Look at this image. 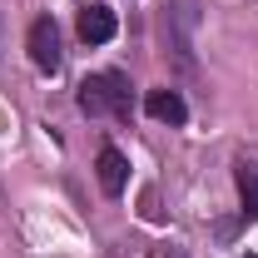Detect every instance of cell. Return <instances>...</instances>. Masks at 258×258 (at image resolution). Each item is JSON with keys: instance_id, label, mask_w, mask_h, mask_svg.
Returning <instances> with one entry per match:
<instances>
[{"instance_id": "cell-1", "label": "cell", "mask_w": 258, "mask_h": 258, "mask_svg": "<svg viewBox=\"0 0 258 258\" xmlns=\"http://www.w3.org/2000/svg\"><path fill=\"white\" fill-rule=\"evenodd\" d=\"M80 109L85 114H119V119H129V80L119 70L90 75L80 85Z\"/></svg>"}, {"instance_id": "cell-2", "label": "cell", "mask_w": 258, "mask_h": 258, "mask_svg": "<svg viewBox=\"0 0 258 258\" xmlns=\"http://www.w3.org/2000/svg\"><path fill=\"white\" fill-rule=\"evenodd\" d=\"M30 60H35V70H40V75H55V70H60V60H64L60 30H55V20H50V15H40V20L30 25Z\"/></svg>"}, {"instance_id": "cell-3", "label": "cell", "mask_w": 258, "mask_h": 258, "mask_svg": "<svg viewBox=\"0 0 258 258\" xmlns=\"http://www.w3.org/2000/svg\"><path fill=\"white\" fill-rule=\"evenodd\" d=\"M114 30H119V20H114L109 5H85L80 10V40L85 45H104V40H114Z\"/></svg>"}, {"instance_id": "cell-4", "label": "cell", "mask_w": 258, "mask_h": 258, "mask_svg": "<svg viewBox=\"0 0 258 258\" xmlns=\"http://www.w3.org/2000/svg\"><path fill=\"white\" fill-rule=\"evenodd\" d=\"M144 109H149L159 124H184V119H189V104H184L179 90H149V95H144Z\"/></svg>"}, {"instance_id": "cell-5", "label": "cell", "mask_w": 258, "mask_h": 258, "mask_svg": "<svg viewBox=\"0 0 258 258\" xmlns=\"http://www.w3.org/2000/svg\"><path fill=\"white\" fill-rule=\"evenodd\" d=\"M95 174H99V189H104V194H124V184H129V159L119 154V149H99Z\"/></svg>"}, {"instance_id": "cell-6", "label": "cell", "mask_w": 258, "mask_h": 258, "mask_svg": "<svg viewBox=\"0 0 258 258\" xmlns=\"http://www.w3.org/2000/svg\"><path fill=\"white\" fill-rule=\"evenodd\" d=\"M233 184H238V199H243V219H258V164L238 159L233 164Z\"/></svg>"}]
</instances>
